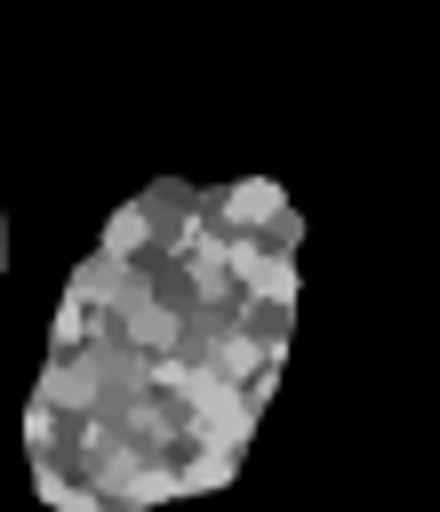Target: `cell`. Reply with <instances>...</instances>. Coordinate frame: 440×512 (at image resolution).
Here are the masks:
<instances>
[{
  "mask_svg": "<svg viewBox=\"0 0 440 512\" xmlns=\"http://www.w3.org/2000/svg\"><path fill=\"white\" fill-rule=\"evenodd\" d=\"M288 328H296V296H248V304H240V320H232V336H240V344H256L264 360H280V352H288Z\"/></svg>",
  "mask_w": 440,
  "mask_h": 512,
  "instance_id": "1",
  "label": "cell"
},
{
  "mask_svg": "<svg viewBox=\"0 0 440 512\" xmlns=\"http://www.w3.org/2000/svg\"><path fill=\"white\" fill-rule=\"evenodd\" d=\"M216 208H224V224H232V232L248 240V232H256V224H272V216H280L288 200H280V184L248 176V184H224V192H216Z\"/></svg>",
  "mask_w": 440,
  "mask_h": 512,
  "instance_id": "2",
  "label": "cell"
}]
</instances>
